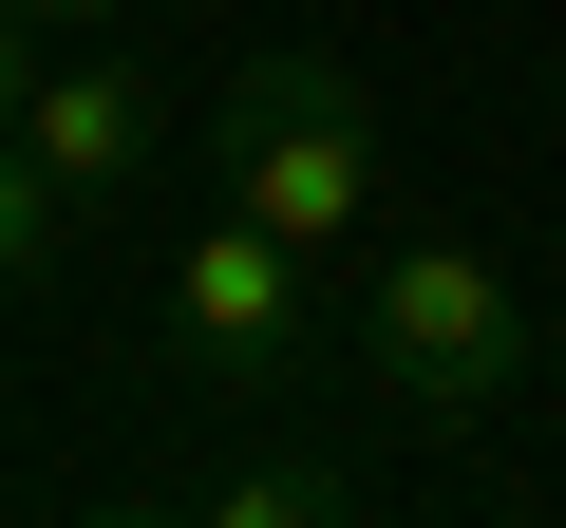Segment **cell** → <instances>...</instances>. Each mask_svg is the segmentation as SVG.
<instances>
[{"label": "cell", "mask_w": 566, "mask_h": 528, "mask_svg": "<svg viewBox=\"0 0 566 528\" xmlns=\"http://www.w3.org/2000/svg\"><path fill=\"white\" fill-rule=\"evenodd\" d=\"M151 321H170V359H189V397H283L322 359V264L283 245V226H245V208H208L189 245H170V284H151Z\"/></svg>", "instance_id": "3957f363"}, {"label": "cell", "mask_w": 566, "mask_h": 528, "mask_svg": "<svg viewBox=\"0 0 566 528\" xmlns=\"http://www.w3.org/2000/svg\"><path fill=\"white\" fill-rule=\"evenodd\" d=\"M151 509H189V528H340V509H359V453H208V472H170Z\"/></svg>", "instance_id": "5b68a950"}, {"label": "cell", "mask_w": 566, "mask_h": 528, "mask_svg": "<svg viewBox=\"0 0 566 528\" xmlns=\"http://www.w3.org/2000/svg\"><path fill=\"white\" fill-rule=\"evenodd\" d=\"M359 378L416 415V434H491L528 397V303L510 264L453 245V226H378L359 245Z\"/></svg>", "instance_id": "7a4b0ae2"}, {"label": "cell", "mask_w": 566, "mask_h": 528, "mask_svg": "<svg viewBox=\"0 0 566 528\" xmlns=\"http://www.w3.org/2000/svg\"><path fill=\"white\" fill-rule=\"evenodd\" d=\"M39 57H57V20H39V0H0V133H20V95H39Z\"/></svg>", "instance_id": "52a82bcc"}, {"label": "cell", "mask_w": 566, "mask_h": 528, "mask_svg": "<svg viewBox=\"0 0 566 528\" xmlns=\"http://www.w3.org/2000/svg\"><path fill=\"white\" fill-rule=\"evenodd\" d=\"M76 226H95V208H76V189H57L39 151H20V133H0V284H39V264H57Z\"/></svg>", "instance_id": "8992f818"}, {"label": "cell", "mask_w": 566, "mask_h": 528, "mask_svg": "<svg viewBox=\"0 0 566 528\" xmlns=\"http://www.w3.org/2000/svg\"><path fill=\"white\" fill-rule=\"evenodd\" d=\"M20 151H39L76 208H133V189H151V151H170V76H133L114 39H57V57H39V95H20Z\"/></svg>", "instance_id": "277c9868"}, {"label": "cell", "mask_w": 566, "mask_h": 528, "mask_svg": "<svg viewBox=\"0 0 566 528\" xmlns=\"http://www.w3.org/2000/svg\"><path fill=\"white\" fill-rule=\"evenodd\" d=\"M39 20H57V39H114V20H133V0H39Z\"/></svg>", "instance_id": "ba28073f"}, {"label": "cell", "mask_w": 566, "mask_h": 528, "mask_svg": "<svg viewBox=\"0 0 566 528\" xmlns=\"http://www.w3.org/2000/svg\"><path fill=\"white\" fill-rule=\"evenodd\" d=\"M208 170H227V208L245 226H283L303 264H359L378 226H397V170H378V95L340 76V57H245L227 95H208Z\"/></svg>", "instance_id": "6da1fadb"}]
</instances>
